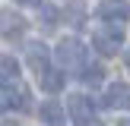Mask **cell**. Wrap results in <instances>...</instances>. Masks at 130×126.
Masks as SVG:
<instances>
[{"label":"cell","instance_id":"cell-13","mask_svg":"<svg viewBox=\"0 0 130 126\" xmlns=\"http://www.w3.org/2000/svg\"><path fill=\"white\" fill-rule=\"evenodd\" d=\"M38 22H41L44 28H54V25L60 22V13H57L54 6H41V16H38Z\"/></svg>","mask_w":130,"mask_h":126},{"label":"cell","instance_id":"cell-3","mask_svg":"<svg viewBox=\"0 0 130 126\" xmlns=\"http://www.w3.org/2000/svg\"><path fill=\"white\" fill-rule=\"evenodd\" d=\"M25 32H29V22H25L22 13H16V10H3L0 13V35L6 41H22Z\"/></svg>","mask_w":130,"mask_h":126},{"label":"cell","instance_id":"cell-7","mask_svg":"<svg viewBox=\"0 0 130 126\" xmlns=\"http://www.w3.org/2000/svg\"><path fill=\"white\" fill-rule=\"evenodd\" d=\"M99 19L102 22H121L124 25L130 19V3L127 0H105V3H99Z\"/></svg>","mask_w":130,"mask_h":126},{"label":"cell","instance_id":"cell-9","mask_svg":"<svg viewBox=\"0 0 130 126\" xmlns=\"http://www.w3.org/2000/svg\"><path fill=\"white\" fill-rule=\"evenodd\" d=\"M38 85H41V91L57 94V91L63 88V73H60V69H54V66L41 69V73H38Z\"/></svg>","mask_w":130,"mask_h":126},{"label":"cell","instance_id":"cell-4","mask_svg":"<svg viewBox=\"0 0 130 126\" xmlns=\"http://www.w3.org/2000/svg\"><path fill=\"white\" fill-rule=\"evenodd\" d=\"M63 110H67V117L73 120L76 126H86L89 120L95 117V101H92V98H86V94H70Z\"/></svg>","mask_w":130,"mask_h":126},{"label":"cell","instance_id":"cell-16","mask_svg":"<svg viewBox=\"0 0 130 126\" xmlns=\"http://www.w3.org/2000/svg\"><path fill=\"white\" fill-rule=\"evenodd\" d=\"M86 126H105V123H102V120H95V117H92V120H89Z\"/></svg>","mask_w":130,"mask_h":126},{"label":"cell","instance_id":"cell-12","mask_svg":"<svg viewBox=\"0 0 130 126\" xmlns=\"http://www.w3.org/2000/svg\"><path fill=\"white\" fill-rule=\"evenodd\" d=\"M79 79H83V85H89V88H99L102 82H105V69H102L99 63H86V66L79 69Z\"/></svg>","mask_w":130,"mask_h":126},{"label":"cell","instance_id":"cell-14","mask_svg":"<svg viewBox=\"0 0 130 126\" xmlns=\"http://www.w3.org/2000/svg\"><path fill=\"white\" fill-rule=\"evenodd\" d=\"M10 110V91H6V85H0V113Z\"/></svg>","mask_w":130,"mask_h":126},{"label":"cell","instance_id":"cell-11","mask_svg":"<svg viewBox=\"0 0 130 126\" xmlns=\"http://www.w3.org/2000/svg\"><path fill=\"white\" fill-rule=\"evenodd\" d=\"M60 19H67L70 25H83V22H86V3H83V0H67Z\"/></svg>","mask_w":130,"mask_h":126},{"label":"cell","instance_id":"cell-15","mask_svg":"<svg viewBox=\"0 0 130 126\" xmlns=\"http://www.w3.org/2000/svg\"><path fill=\"white\" fill-rule=\"evenodd\" d=\"M16 6H41V0H13Z\"/></svg>","mask_w":130,"mask_h":126},{"label":"cell","instance_id":"cell-10","mask_svg":"<svg viewBox=\"0 0 130 126\" xmlns=\"http://www.w3.org/2000/svg\"><path fill=\"white\" fill-rule=\"evenodd\" d=\"M19 76H22V69H19L16 57H0V85H16Z\"/></svg>","mask_w":130,"mask_h":126},{"label":"cell","instance_id":"cell-5","mask_svg":"<svg viewBox=\"0 0 130 126\" xmlns=\"http://www.w3.org/2000/svg\"><path fill=\"white\" fill-rule=\"evenodd\" d=\"M105 107L118 113H130V85L127 82H111L105 88Z\"/></svg>","mask_w":130,"mask_h":126},{"label":"cell","instance_id":"cell-6","mask_svg":"<svg viewBox=\"0 0 130 126\" xmlns=\"http://www.w3.org/2000/svg\"><path fill=\"white\" fill-rule=\"evenodd\" d=\"M25 63H29L35 73L48 69L51 66V47L44 41H29V44H25Z\"/></svg>","mask_w":130,"mask_h":126},{"label":"cell","instance_id":"cell-17","mask_svg":"<svg viewBox=\"0 0 130 126\" xmlns=\"http://www.w3.org/2000/svg\"><path fill=\"white\" fill-rule=\"evenodd\" d=\"M124 66H127V73H130V50L124 54Z\"/></svg>","mask_w":130,"mask_h":126},{"label":"cell","instance_id":"cell-2","mask_svg":"<svg viewBox=\"0 0 130 126\" xmlns=\"http://www.w3.org/2000/svg\"><path fill=\"white\" fill-rule=\"evenodd\" d=\"M92 47L102 57H114L124 47V25L121 22H102V28L92 32Z\"/></svg>","mask_w":130,"mask_h":126},{"label":"cell","instance_id":"cell-8","mask_svg":"<svg viewBox=\"0 0 130 126\" xmlns=\"http://www.w3.org/2000/svg\"><path fill=\"white\" fill-rule=\"evenodd\" d=\"M38 117H41L44 126H67V110H63L60 101H41V107H38Z\"/></svg>","mask_w":130,"mask_h":126},{"label":"cell","instance_id":"cell-1","mask_svg":"<svg viewBox=\"0 0 130 126\" xmlns=\"http://www.w3.org/2000/svg\"><path fill=\"white\" fill-rule=\"evenodd\" d=\"M54 60H57V69L60 73H79L83 66L89 63V50L79 38H63L60 44L54 47Z\"/></svg>","mask_w":130,"mask_h":126}]
</instances>
